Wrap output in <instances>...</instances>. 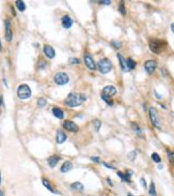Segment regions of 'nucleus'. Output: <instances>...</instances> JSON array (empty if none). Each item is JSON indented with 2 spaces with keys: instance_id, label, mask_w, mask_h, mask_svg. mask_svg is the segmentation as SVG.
<instances>
[{
  "instance_id": "obj_16",
  "label": "nucleus",
  "mask_w": 174,
  "mask_h": 196,
  "mask_svg": "<svg viewBox=\"0 0 174 196\" xmlns=\"http://www.w3.org/2000/svg\"><path fill=\"white\" fill-rule=\"evenodd\" d=\"M72 168H73V164H72V162H69V161H65L64 163H63V165L61 166V172L67 173V172H69Z\"/></svg>"
},
{
  "instance_id": "obj_22",
  "label": "nucleus",
  "mask_w": 174,
  "mask_h": 196,
  "mask_svg": "<svg viewBox=\"0 0 174 196\" xmlns=\"http://www.w3.org/2000/svg\"><path fill=\"white\" fill-rule=\"evenodd\" d=\"M42 182H43V185H44L45 188H47V189H48V190H49V191H50V192H51V193H58V192H56V191H55V189H53V187L50 185V183H49V181H48V180L43 179V180H42Z\"/></svg>"
},
{
  "instance_id": "obj_17",
  "label": "nucleus",
  "mask_w": 174,
  "mask_h": 196,
  "mask_svg": "<svg viewBox=\"0 0 174 196\" xmlns=\"http://www.w3.org/2000/svg\"><path fill=\"white\" fill-rule=\"evenodd\" d=\"M60 161V158L58 156V155H53V156H50L48 159V164L50 167H55L56 165L58 164V162Z\"/></svg>"
},
{
  "instance_id": "obj_1",
  "label": "nucleus",
  "mask_w": 174,
  "mask_h": 196,
  "mask_svg": "<svg viewBox=\"0 0 174 196\" xmlns=\"http://www.w3.org/2000/svg\"><path fill=\"white\" fill-rule=\"evenodd\" d=\"M85 100V98H82V95L78 93H69L67 95V98L65 99V105H67L69 107H77L80 106L82 102Z\"/></svg>"
},
{
  "instance_id": "obj_8",
  "label": "nucleus",
  "mask_w": 174,
  "mask_h": 196,
  "mask_svg": "<svg viewBox=\"0 0 174 196\" xmlns=\"http://www.w3.org/2000/svg\"><path fill=\"white\" fill-rule=\"evenodd\" d=\"M63 128H64L65 130L69 131V132H77L79 130L77 124L74 121H71V120H65L64 123H63Z\"/></svg>"
},
{
  "instance_id": "obj_44",
  "label": "nucleus",
  "mask_w": 174,
  "mask_h": 196,
  "mask_svg": "<svg viewBox=\"0 0 174 196\" xmlns=\"http://www.w3.org/2000/svg\"><path fill=\"white\" fill-rule=\"evenodd\" d=\"M128 196H133V195H131V194H128Z\"/></svg>"
},
{
  "instance_id": "obj_40",
  "label": "nucleus",
  "mask_w": 174,
  "mask_h": 196,
  "mask_svg": "<svg viewBox=\"0 0 174 196\" xmlns=\"http://www.w3.org/2000/svg\"><path fill=\"white\" fill-rule=\"evenodd\" d=\"M171 29H172V31L174 33V24H171Z\"/></svg>"
},
{
  "instance_id": "obj_15",
  "label": "nucleus",
  "mask_w": 174,
  "mask_h": 196,
  "mask_svg": "<svg viewBox=\"0 0 174 196\" xmlns=\"http://www.w3.org/2000/svg\"><path fill=\"white\" fill-rule=\"evenodd\" d=\"M53 114L55 117H57L58 119H63L64 118V113L63 110L59 108V107H53Z\"/></svg>"
},
{
  "instance_id": "obj_20",
  "label": "nucleus",
  "mask_w": 174,
  "mask_h": 196,
  "mask_svg": "<svg viewBox=\"0 0 174 196\" xmlns=\"http://www.w3.org/2000/svg\"><path fill=\"white\" fill-rule=\"evenodd\" d=\"M131 128H133V130H134L135 132H136V133H137V134L140 136V137H142V136H143V131H142V129L139 127V126H138L137 123H135V122L131 123Z\"/></svg>"
},
{
  "instance_id": "obj_31",
  "label": "nucleus",
  "mask_w": 174,
  "mask_h": 196,
  "mask_svg": "<svg viewBox=\"0 0 174 196\" xmlns=\"http://www.w3.org/2000/svg\"><path fill=\"white\" fill-rule=\"evenodd\" d=\"M168 159H169V161L174 165V152L168 151Z\"/></svg>"
},
{
  "instance_id": "obj_7",
  "label": "nucleus",
  "mask_w": 174,
  "mask_h": 196,
  "mask_svg": "<svg viewBox=\"0 0 174 196\" xmlns=\"http://www.w3.org/2000/svg\"><path fill=\"white\" fill-rule=\"evenodd\" d=\"M4 26H5V39H7L8 42H11L12 41L13 32H12V26H11V23H10L9 19H5Z\"/></svg>"
},
{
  "instance_id": "obj_5",
  "label": "nucleus",
  "mask_w": 174,
  "mask_h": 196,
  "mask_svg": "<svg viewBox=\"0 0 174 196\" xmlns=\"http://www.w3.org/2000/svg\"><path fill=\"white\" fill-rule=\"evenodd\" d=\"M149 114H150V119H151V121H152V124H153L155 128L160 129L161 126H160V121H159V118H158L157 110L155 109L154 107H151L150 109H149Z\"/></svg>"
},
{
  "instance_id": "obj_4",
  "label": "nucleus",
  "mask_w": 174,
  "mask_h": 196,
  "mask_svg": "<svg viewBox=\"0 0 174 196\" xmlns=\"http://www.w3.org/2000/svg\"><path fill=\"white\" fill-rule=\"evenodd\" d=\"M17 95L21 100H27V99H29L31 97V89H30V87L28 85H26V84L20 85L17 88Z\"/></svg>"
},
{
  "instance_id": "obj_38",
  "label": "nucleus",
  "mask_w": 174,
  "mask_h": 196,
  "mask_svg": "<svg viewBox=\"0 0 174 196\" xmlns=\"http://www.w3.org/2000/svg\"><path fill=\"white\" fill-rule=\"evenodd\" d=\"M103 164H104V165H105V166H106V167H107V168H111V169H114V167H113V166H110V165H108V164H107V163H103Z\"/></svg>"
},
{
  "instance_id": "obj_14",
  "label": "nucleus",
  "mask_w": 174,
  "mask_h": 196,
  "mask_svg": "<svg viewBox=\"0 0 174 196\" xmlns=\"http://www.w3.org/2000/svg\"><path fill=\"white\" fill-rule=\"evenodd\" d=\"M67 136L65 135V133H63L62 131H57V135H56V142L58 144H63L66 140Z\"/></svg>"
},
{
  "instance_id": "obj_29",
  "label": "nucleus",
  "mask_w": 174,
  "mask_h": 196,
  "mask_svg": "<svg viewBox=\"0 0 174 196\" xmlns=\"http://www.w3.org/2000/svg\"><path fill=\"white\" fill-rule=\"evenodd\" d=\"M150 195L151 196H156V188H155V183L152 182L150 187Z\"/></svg>"
},
{
  "instance_id": "obj_41",
  "label": "nucleus",
  "mask_w": 174,
  "mask_h": 196,
  "mask_svg": "<svg viewBox=\"0 0 174 196\" xmlns=\"http://www.w3.org/2000/svg\"><path fill=\"white\" fill-rule=\"evenodd\" d=\"M0 196H3V192H2L1 190H0Z\"/></svg>"
},
{
  "instance_id": "obj_24",
  "label": "nucleus",
  "mask_w": 174,
  "mask_h": 196,
  "mask_svg": "<svg viewBox=\"0 0 174 196\" xmlns=\"http://www.w3.org/2000/svg\"><path fill=\"white\" fill-rule=\"evenodd\" d=\"M16 7L17 9L19 10L20 12H24L25 10H26V4H25L24 1H21V0H17L16 1Z\"/></svg>"
},
{
  "instance_id": "obj_34",
  "label": "nucleus",
  "mask_w": 174,
  "mask_h": 196,
  "mask_svg": "<svg viewBox=\"0 0 174 196\" xmlns=\"http://www.w3.org/2000/svg\"><path fill=\"white\" fill-rule=\"evenodd\" d=\"M111 44L113 45L115 48H120V47H121V45H122L120 41H111Z\"/></svg>"
},
{
  "instance_id": "obj_12",
  "label": "nucleus",
  "mask_w": 174,
  "mask_h": 196,
  "mask_svg": "<svg viewBox=\"0 0 174 196\" xmlns=\"http://www.w3.org/2000/svg\"><path fill=\"white\" fill-rule=\"evenodd\" d=\"M44 54L46 55V57L49 58V59H53L55 57V55H56V52H55V49L50 46V45H45L44 46Z\"/></svg>"
},
{
  "instance_id": "obj_23",
  "label": "nucleus",
  "mask_w": 174,
  "mask_h": 196,
  "mask_svg": "<svg viewBox=\"0 0 174 196\" xmlns=\"http://www.w3.org/2000/svg\"><path fill=\"white\" fill-rule=\"evenodd\" d=\"M117 175H119V177H120L122 180L127 181V182H130V175H128V173H127V174H123V173H121V172H117Z\"/></svg>"
},
{
  "instance_id": "obj_18",
  "label": "nucleus",
  "mask_w": 174,
  "mask_h": 196,
  "mask_svg": "<svg viewBox=\"0 0 174 196\" xmlns=\"http://www.w3.org/2000/svg\"><path fill=\"white\" fill-rule=\"evenodd\" d=\"M117 58H119V61H120V65H121V69L126 72V71H128L127 70V66H126V60L124 59V57L122 56L121 54H117Z\"/></svg>"
},
{
  "instance_id": "obj_26",
  "label": "nucleus",
  "mask_w": 174,
  "mask_h": 196,
  "mask_svg": "<svg viewBox=\"0 0 174 196\" xmlns=\"http://www.w3.org/2000/svg\"><path fill=\"white\" fill-rule=\"evenodd\" d=\"M101 99L105 101L109 106H112L113 105V101L111 100V98H109V97H106V95H104V94H101Z\"/></svg>"
},
{
  "instance_id": "obj_21",
  "label": "nucleus",
  "mask_w": 174,
  "mask_h": 196,
  "mask_svg": "<svg viewBox=\"0 0 174 196\" xmlns=\"http://www.w3.org/2000/svg\"><path fill=\"white\" fill-rule=\"evenodd\" d=\"M126 66H127V70H134L136 68V62L131 58H128L126 60Z\"/></svg>"
},
{
  "instance_id": "obj_6",
  "label": "nucleus",
  "mask_w": 174,
  "mask_h": 196,
  "mask_svg": "<svg viewBox=\"0 0 174 196\" xmlns=\"http://www.w3.org/2000/svg\"><path fill=\"white\" fill-rule=\"evenodd\" d=\"M53 81L55 83L57 84V85H65V84H67L69 82V75L64 72H59L55 75V77H53Z\"/></svg>"
},
{
  "instance_id": "obj_35",
  "label": "nucleus",
  "mask_w": 174,
  "mask_h": 196,
  "mask_svg": "<svg viewBox=\"0 0 174 196\" xmlns=\"http://www.w3.org/2000/svg\"><path fill=\"white\" fill-rule=\"evenodd\" d=\"M98 3L106 4V5H109V4L111 3V1H110V0H101V1H98Z\"/></svg>"
},
{
  "instance_id": "obj_3",
  "label": "nucleus",
  "mask_w": 174,
  "mask_h": 196,
  "mask_svg": "<svg viewBox=\"0 0 174 196\" xmlns=\"http://www.w3.org/2000/svg\"><path fill=\"white\" fill-rule=\"evenodd\" d=\"M97 68H98V70H99V72L101 74H107L112 70V63H111V61L108 58H103L97 63Z\"/></svg>"
},
{
  "instance_id": "obj_37",
  "label": "nucleus",
  "mask_w": 174,
  "mask_h": 196,
  "mask_svg": "<svg viewBox=\"0 0 174 196\" xmlns=\"http://www.w3.org/2000/svg\"><path fill=\"white\" fill-rule=\"evenodd\" d=\"M140 182H141L142 187H143V188H145V187H146V182H145V180H144V178H141V179H140Z\"/></svg>"
},
{
  "instance_id": "obj_25",
  "label": "nucleus",
  "mask_w": 174,
  "mask_h": 196,
  "mask_svg": "<svg viewBox=\"0 0 174 196\" xmlns=\"http://www.w3.org/2000/svg\"><path fill=\"white\" fill-rule=\"evenodd\" d=\"M46 104H47V101H46V99L40 98L39 100H37V105H39V107H41V108H43V107L46 106Z\"/></svg>"
},
{
  "instance_id": "obj_33",
  "label": "nucleus",
  "mask_w": 174,
  "mask_h": 196,
  "mask_svg": "<svg viewBox=\"0 0 174 196\" xmlns=\"http://www.w3.org/2000/svg\"><path fill=\"white\" fill-rule=\"evenodd\" d=\"M69 62H71L72 64H79V63H80V60H79L78 58H71V59H69Z\"/></svg>"
},
{
  "instance_id": "obj_43",
  "label": "nucleus",
  "mask_w": 174,
  "mask_h": 196,
  "mask_svg": "<svg viewBox=\"0 0 174 196\" xmlns=\"http://www.w3.org/2000/svg\"><path fill=\"white\" fill-rule=\"evenodd\" d=\"M0 184H1V174H0Z\"/></svg>"
},
{
  "instance_id": "obj_19",
  "label": "nucleus",
  "mask_w": 174,
  "mask_h": 196,
  "mask_svg": "<svg viewBox=\"0 0 174 196\" xmlns=\"http://www.w3.org/2000/svg\"><path fill=\"white\" fill-rule=\"evenodd\" d=\"M71 189L78 191V192H81V191H83V185L80 182H74V183L71 184Z\"/></svg>"
},
{
  "instance_id": "obj_39",
  "label": "nucleus",
  "mask_w": 174,
  "mask_h": 196,
  "mask_svg": "<svg viewBox=\"0 0 174 196\" xmlns=\"http://www.w3.org/2000/svg\"><path fill=\"white\" fill-rule=\"evenodd\" d=\"M154 93L156 94V97H157V99H159V100H160V99H162V98H161V95H159V94H158L157 92H156V91H154Z\"/></svg>"
},
{
  "instance_id": "obj_30",
  "label": "nucleus",
  "mask_w": 174,
  "mask_h": 196,
  "mask_svg": "<svg viewBox=\"0 0 174 196\" xmlns=\"http://www.w3.org/2000/svg\"><path fill=\"white\" fill-rule=\"evenodd\" d=\"M152 160L154 161V162H156V163H160V161H161V159H160V156H159V154H157V153H153L152 154Z\"/></svg>"
},
{
  "instance_id": "obj_32",
  "label": "nucleus",
  "mask_w": 174,
  "mask_h": 196,
  "mask_svg": "<svg viewBox=\"0 0 174 196\" xmlns=\"http://www.w3.org/2000/svg\"><path fill=\"white\" fill-rule=\"evenodd\" d=\"M136 155H137V152L136 151H131L128 153V158H129L130 161H134L136 159Z\"/></svg>"
},
{
  "instance_id": "obj_10",
  "label": "nucleus",
  "mask_w": 174,
  "mask_h": 196,
  "mask_svg": "<svg viewBox=\"0 0 174 196\" xmlns=\"http://www.w3.org/2000/svg\"><path fill=\"white\" fill-rule=\"evenodd\" d=\"M85 63L87 65V68L92 70V71H94V70L96 69V64H95L93 58H92V56L90 54H85Z\"/></svg>"
},
{
  "instance_id": "obj_11",
  "label": "nucleus",
  "mask_w": 174,
  "mask_h": 196,
  "mask_svg": "<svg viewBox=\"0 0 174 196\" xmlns=\"http://www.w3.org/2000/svg\"><path fill=\"white\" fill-rule=\"evenodd\" d=\"M115 93H117V88L114 86H111V85L106 86L105 88L103 89V92H101V94H104L106 97H109V98L115 95Z\"/></svg>"
},
{
  "instance_id": "obj_27",
  "label": "nucleus",
  "mask_w": 174,
  "mask_h": 196,
  "mask_svg": "<svg viewBox=\"0 0 174 196\" xmlns=\"http://www.w3.org/2000/svg\"><path fill=\"white\" fill-rule=\"evenodd\" d=\"M93 126H94V129H95V131H96V132H98V131H99V129H101V120H98V119L94 120V121H93Z\"/></svg>"
},
{
  "instance_id": "obj_42",
  "label": "nucleus",
  "mask_w": 174,
  "mask_h": 196,
  "mask_svg": "<svg viewBox=\"0 0 174 196\" xmlns=\"http://www.w3.org/2000/svg\"><path fill=\"white\" fill-rule=\"evenodd\" d=\"M2 50V45H1V42H0V52Z\"/></svg>"
},
{
  "instance_id": "obj_36",
  "label": "nucleus",
  "mask_w": 174,
  "mask_h": 196,
  "mask_svg": "<svg viewBox=\"0 0 174 196\" xmlns=\"http://www.w3.org/2000/svg\"><path fill=\"white\" fill-rule=\"evenodd\" d=\"M91 160L95 163H101V159L98 156H91Z\"/></svg>"
},
{
  "instance_id": "obj_9",
  "label": "nucleus",
  "mask_w": 174,
  "mask_h": 196,
  "mask_svg": "<svg viewBox=\"0 0 174 196\" xmlns=\"http://www.w3.org/2000/svg\"><path fill=\"white\" fill-rule=\"evenodd\" d=\"M156 66H157V63L155 60H147V61L144 63V69L149 74H153L156 70Z\"/></svg>"
},
{
  "instance_id": "obj_28",
  "label": "nucleus",
  "mask_w": 174,
  "mask_h": 196,
  "mask_svg": "<svg viewBox=\"0 0 174 196\" xmlns=\"http://www.w3.org/2000/svg\"><path fill=\"white\" fill-rule=\"evenodd\" d=\"M119 11L121 12L122 15H125V14H126V9H125V3H124V1H122L121 3H120V7H119Z\"/></svg>"
},
{
  "instance_id": "obj_2",
  "label": "nucleus",
  "mask_w": 174,
  "mask_h": 196,
  "mask_svg": "<svg viewBox=\"0 0 174 196\" xmlns=\"http://www.w3.org/2000/svg\"><path fill=\"white\" fill-rule=\"evenodd\" d=\"M150 48L153 53L160 54L163 49L166 48V42H163L162 40H157V39H151Z\"/></svg>"
},
{
  "instance_id": "obj_13",
  "label": "nucleus",
  "mask_w": 174,
  "mask_h": 196,
  "mask_svg": "<svg viewBox=\"0 0 174 196\" xmlns=\"http://www.w3.org/2000/svg\"><path fill=\"white\" fill-rule=\"evenodd\" d=\"M62 26L65 29H69L73 26V21H72V18L69 15H65V16L62 17Z\"/></svg>"
}]
</instances>
